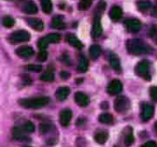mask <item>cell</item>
Listing matches in <instances>:
<instances>
[{"label": "cell", "mask_w": 157, "mask_h": 147, "mask_svg": "<svg viewBox=\"0 0 157 147\" xmlns=\"http://www.w3.org/2000/svg\"><path fill=\"white\" fill-rule=\"evenodd\" d=\"M126 48L127 52L131 55H142V54H147L152 51V48L145 44L143 41L138 39H130L126 42Z\"/></svg>", "instance_id": "obj_1"}, {"label": "cell", "mask_w": 157, "mask_h": 147, "mask_svg": "<svg viewBox=\"0 0 157 147\" xmlns=\"http://www.w3.org/2000/svg\"><path fill=\"white\" fill-rule=\"evenodd\" d=\"M50 99L48 97H38L30 98V99H21L18 103L26 108H40L48 104Z\"/></svg>", "instance_id": "obj_2"}, {"label": "cell", "mask_w": 157, "mask_h": 147, "mask_svg": "<svg viewBox=\"0 0 157 147\" xmlns=\"http://www.w3.org/2000/svg\"><path fill=\"white\" fill-rule=\"evenodd\" d=\"M150 70H151V63L150 61L147 60H142L136 66V73L138 74L139 76H141L142 78L146 81H150L151 80V73H150Z\"/></svg>", "instance_id": "obj_3"}, {"label": "cell", "mask_w": 157, "mask_h": 147, "mask_svg": "<svg viewBox=\"0 0 157 147\" xmlns=\"http://www.w3.org/2000/svg\"><path fill=\"white\" fill-rule=\"evenodd\" d=\"M129 107H130V101L124 96L117 97L114 101V108H115L116 112L125 113L126 111H128Z\"/></svg>", "instance_id": "obj_4"}, {"label": "cell", "mask_w": 157, "mask_h": 147, "mask_svg": "<svg viewBox=\"0 0 157 147\" xmlns=\"http://www.w3.org/2000/svg\"><path fill=\"white\" fill-rule=\"evenodd\" d=\"M29 39H30V35L26 30H17L10 36V42L13 44L29 41Z\"/></svg>", "instance_id": "obj_5"}, {"label": "cell", "mask_w": 157, "mask_h": 147, "mask_svg": "<svg viewBox=\"0 0 157 147\" xmlns=\"http://www.w3.org/2000/svg\"><path fill=\"white\" fill-rule=\"evenodd\" d=\"M100 16L101 13L97 12L96 15L94 18V23H93V27H92V37L94 39H97L101 36L102 33V26H101V22H100Z\"/></svg>", "instance_id": "obj_6"}, {"label": "cell", "mask_w": 157, "mask_h": 147, "mask_svg": "<svg viewBox=\"0 0 157 147\" xmlns=\"http://www.w3.org/2000/svg\"><path fill=\"white\" fill-rule=\"evenodd\" d=\"M154 115V106L148 103H143L141 106V118L143 121H147Z\"/></svg>", "instance_id": "obj_7"}, {"label": "cell", "mask_w": 157, "mask_h": 147, "mask_svg": "<svg viewBox=\"0 0 157 147\" xmlns=\"http://www.w3.org/2000/svg\"><path fill=\"white\" fill-rule=\"evenodd\" d=\"M72 118V111L70 108H63L59 113V123L63 127H68Z\"/></svg>", "instance_id": "obj_8"}, {"label": "cell", "mask_w": 157, "mask_h": 147, "mask_svg": "<svg viewBox=\"0 0 157 147\" xmlns=\"http://www.w3.org/2000/svg\"><path fill=\"white\" fill-rule=\"evenodd\" d=\"M108 92L110 95H118V93L122 92L123 90V84L121 81L118 80H113L112 82L109 83L108 85V88H107Z\"/></svg>", "instance_id": "obj_9"}, {"label": "cell", "mask_w": 157, "mask_h": 147, "mask_svg": "<svg viewBox=\"0 0 157 147\" xmlns=\"http://www.w3.org/2000/svg\"><path fill=\"white\" fill-rule=\"evenodd\" d=\"M125 26H126L128 31L136 33L141 29V22L139 20H137V18H129V20H126V22H125Z\"/></svg>", "instance_id": "obj_10"}, {"label": "cell", "mask_w": 157, "mask_h": 147, "mask_svg": "<svg viewBox=\"0 0 157 147\" xmlns=\"http://www.w3.org/2000/svg\"><path fill=\"white\" fill-rule=\"evenodd\" d=\"M74 100H75L76 103H78L80 106H82V107L87 106L90 102V97H88L87 95H85V93L81 92V91L75 92V95H74Z\"/></svg>", "instance_id": "obj_11"}, {"label": "cell", "mask_w": 157, "mask_h": 147, "mask_svg": "<svg viewBox=\"0 0 157 147\" xmlns=\"http://www.w3.org/2000/svg\"><path fill=\"white\" fill-rule=\"evenodd\" d=\"M123 135H124V143L126 146H131L135 142V138L132 134V128L126 127V129L123 131Z\"/></svg>", "instance_id": "obj_12"}, {"label": "cell", "mask_w": 157, "mask_h": 147, "mask_svg": "<svg viewBox=\"0 0 157 147\" xmlns=\"http://www.w3.org/2000/svg\"><path fill=\"white\" fill-rule=\"evenodd\" d=\"M16 55L22 58H29L33 55V50L30 46H21L15 51Z\"/></svg>", "instance_id": "obj_13"}, {"label": "cell", "mask_w": 157, "mask_h": 147, "mask_svg": "<svg viewBox=\"0 0 157 147\" xmlns=\"http://www.w3.org/2000/svg\"><path fill=\"white\" fill-rule=\"evenodd\" d=\"M66 40H67V42L70 44V45L73 46V47H75V48H78V50L83 48V44H82V42L80 41L75 36L72 35V33H68V35L66 36Z\"/></svg>", "instance_id": "obj_14"}, {"label": "cell", "mask_w": 157, "mask_h": 147, "mask_svg": "<svg viewBox=\"0 0 157 147\" xmlns=\"http://www.w3.org/2000/svg\"><path fill=\"white\" fill-rule=\"evenodd\" d=\"M28 25L31 27L33 29H35L36 31H42L44 29V24L41 20L39 18H28L27 20Z\"/></svg>", "instance_id": "obj_15"}, {"label": "cell", "mask_w": 157, "mask_h": 147, "mask_svg": "<svg viewBox=\"0 0 157 147\" xmlns=\"http://www.w3.org/2000/svg\"><path fill=\"white\" fill-rule=\"evenodd\" d=\"M109 15H110V17H111L112 21H114V22H117V21H120L121 18H122L123 10L121 9L120 7H117V6H114V7H112V9L110 10Z\"/></svg>", "instance_id": "obj_16"}, {"label": "cell", "mask_w": 157, "mask_h": 147, "mask_svg": "<svg viewBox=\"0 0 157 147\" xmlns=\"http://www.w3.org/2000/svg\"><path fill=\"white\" fill-rule=\"evenodd\" d=\"M109 62H110V66L115 70L116 72H120L121 71V62H120V59L118 57L116 56L114 53H111L109 55Z\"/></svg>", "instance_id": "obj_17"}, {"label": "cell", "mask_w": 157, "mask_h": 147, "mask_svg": "<svg viewBox=\"0 0 157 147\" xmlns=\"http://www.w3.org/2000/svg\"><path fill=\"white\" fill-rule=\"evenodd\" d=\"M70 93L69 87H59L56 90V98L58 101H63L67 99V97Z\"/></svg>", "instance_id": "obj_18"}, {"label": "cell", "mask_w": 157, "mask_h": 147, "mask_svg": "<svg viewBox=\"0 0 157 147\" xmlns=\"http://www.w3.org/2000/svg\"><path fill=\"white\" fill-rule=\"evenodd\" d=\"M137 7L141 13H146L152 8V3L148 0H139L137 2Z\"/></svg>", "instance_id": "obj_19"}, {"label": "cell", "mask_w": 157, "mask_h": 147, "mask_svg": "<svg viewBox=\"0 0 157 147\" xmlns=\"http://www.w3.org/2000/svg\"><path fill=\"white\" fill-rule=\"evenodd\" d=\"M52 26L56 29H65L66 24H65V21H63V16L61 15L54 16V18L52 21Z\"/></svg>", "instance_id": "obj_20"}, {"label": "cell", "mask_w": 157, "mask_h": 147, "mask_svg": "<svg viewBox=\"0 0 157 147\" xmlns=\"http://www.w3.org/2000/svg\"><path fill=\"white\" fill-rule=\"evenodd\" d=\"M23 11L27 14H36L38 12V8L33 1H28L24 5L23 7Z\"/></svg>", "instance_id": "obj_21"}, {"label": "cell", "mask_w": 157, "mask_h": 147, "mask_svg": "<svg viewBox=\"0 0 157 147\" xmlns=\"http://www.w3.org/2000/svg\"><path fill=\"white\" fill-rule=\"evenodd\" d=\"M94 138L98 144H105V143L108 141V138H109V134H108V132H105V131H99L95 134Z\"/></svg>", "instance_id": "obj_22"}, {"label": "cell", "mask_w": 157, "mask_h": 147, "mask_svg": "<svg viewBox=\"0 0 157 147\" xmlns=\"http://www.w3.org/2000/svg\"><path fill=\"white\" fill-rule=\"evenodd\" d=\"M88 69V60L86 59V57L81 56L80 57V60H78V72H86Z\"/></svg>", "instance_id": "obj_23"}, {"label": "cell", "mask_w": 157, "mask_h": 147, "mask_svg": "<svg viewBox=\"0 0 157 147\" xmlns=\"http://www.w3.org/2000/svg\"><path fill=\"white\" fill-rule=\"evenodd\" d=\"M40 80L43 81V82H53L54 81V72H53V70L48 69L45 72H43V74L40 76Z\"/></svg>", "instance_id": "obj_24"}, {"label": "cell", "mask_w": 157, "mask_h": 147, "mask_svg": "<svg viewBox=\"0 0 157 147\" xmlns=\"http://www.w3.org/2000/svg\"><path fill=\"white\" fill-rule=\"evenodd\" d=\"M99 123H107V125H110V123H113V116L109 113H103L99 116Z\"/></svg>", "instance_id": "obj_25"}, {"label": "cell", "mask_w": 157, "mask_h": 147, "mask_svg": "<svg viewBox=\"0 0 157 147\" xmlns=\"http://www.w3.org/2000/svg\"><path fill=\"white\" fill-rule=\"evenodd\" d=\"M101 54V48L99 45H92L90 48V55L92 59H97Z\"/></svg>", "instance_id": "obj_26"}, {"label": "cell", "mask_w": 157, "mask_h": 147, "mask_svg": "<svg viewBox=\"0 0 157 147\" xmlns=\"http://www.w3.org/2000/svg\"><path fill=\"white\" fill-rule=\"evenodd\" d=\"M41 6H42V10H43L44 13L50 14L51 12H52L53 5L51 0H41Z\"/></svg>", "instance_id": "obj_27"}, {"label": "cell", "mask_w": 157, "mask_h": 147, "mask_svg": "<svg viewBox=\"0 0 157 147\" xmlns=\"http://www.w3.org/2000/svg\"><path fill=\"white\" fill-rule=\"evenodd\" d=\"M53 128H54V126L51 125V123H41V125H40V133L45 134V133H48V132L52 131Z\"/></svg>", "instance_id": "obj_28"}, {"label": "cell", "mask_w": 157, "mask_h": 147, "mask_svg": "<svg viewBox=\"0 0 157 147\" xmlns=\"http://www.w3.org/2000/svg\"><path fill=\"white\" fill-rule=\"evenodd\" d=\"M45 38L48 41V43H58L60 41V35H58V33H51V35L46 36Z\"/></svg>", "instance_id": "obj_29"}, {"label": "cell", "mask_w": 157, "mask_h": 147, "mask_svg": "<svg viewBox=\"0 0 157 147\" xmlns=\"http://www.w3.org/2000/svg\"><path fill=\"white\" fill-rule=\"evenodd\" d=\"M93 1H94V0H81L80 3H78V8H80L81 10H83V11H85V10L90 9Z\"/></svg>", "instance_id": "obj_30"}, {"label": "cell", "mask_w": 157, "mask_h": 147, "mask_svg": "<svg viewBox=\"0 0 157 147\" xmlns=\"http://www.w3.org/2000/svg\"><path fill=\"white\" fill-rule=\"evenodd\" d=\"M2 25L5 27H7V28H11L12 26L14 25V20L13 17H11V16H5V17L2 18Z\"/></svg>", "instance_id": "obj_31"}, {"label": "cell", "mask_w": 157, "mask_h": 147, "mask_svg": "<svg viewBox=\"0 0 157 147\" xmlns=\"http://www.w3.org/2000/svg\"><path fill=\"white\" fill-rule=\"evenodd\" d=\"M48 41L46 40V38L44 37V38H42V39H40L39 41H38V47L40 48L41 51H45L46 50V47L48 46Z\"/></svg>", "instance_id": "obj_32"}, {"label": "cell", "mask_w": 157, "mask_h": 147, "mask_svg": "<svg viewBox=\"0 0 157 147\" xmlns=\"http://www.w3.org/2000/svg\"><path fill=\"white\" fill-rule=\"evenodd\" d=\"M150 37H151V39L153 40V42L157 45V25H155V26H153L152 28H151Z\"/></svg>", "instance_id": "obj_33"}, {"label": "cell", "mask_w": 157, "mask_h": 147, "mask_svg": "<svg viewBox=\"0 0 157 147\" xmlns=\"http://www.w3.org/2000/svg\"><path fill=\"white\" fill-rule=\"evenodd\" d=\"M13 136L15 138H17V140H22V138H23V132H22V129L21 128H14L13 129Z\"/></svg>", "instance_id": "obj_34"}, {"label": "cell", "mask_w": 157, "mask_h": 147, "mask_svg": "<svg viewBox=\"0 0 157 147\" xmlns=\"http://www.w3.org/2000/svg\"><path fill=\"white\" fill-rule=\"evenodd\" d=\"M27 70L33 72H41L42 71V66L40 65H29L27 66Z\"/></svg>", "instance_id": "obj_35"}, {"label": "cell", "mask_w": 157, "mask_h": 147, "mask_svg": "<svg viewBox=\"0 0 157 147\" xmlns=\"http://www.w3.org/2000/svg\"><path fill=\"white\" fill-rule=\"evenodd\" d=\"M24 130L27 132H33L35 131V125L31 121H26V123L24 125Z\"/></svg>", "instance_id": "obj_36"}, {"label": "cell", "mask_w": 157, "mask_h": 147, "mask_svg": "<svg viewBox=\"0 0 157 147\" xmlns=\"http://www.w3.org/2000/svg\"><path fill=\"white\" fill-rule=\"evenodd\" d=\"M150 96L154 101H157V86H153L150 89Z\"/></svg>", "instance_id": "obj_37"}, {"label": "cell", "mask_w": 157, "mask_h": 147, "mask_svg": "<svg viewBox=\"0 0 157 147\" xmlns=\"http://www.w3.org/2000/svg\"><path fill=\"white\" fill-rule=\"evenodd\" d=\"M46 58H48V53L45 51H41V52L38 54V59L40 61H45Z\"/></svg>", "instance_id": "obj_38"}, {"label": "cell", "mask_w": 157, "mask_h": 147, "mask_svg": "<svg viewBox=\"0 0 157 147\" xmlns=\"http://www.w3.org/2000/svg\"><path fill=\"white\" fill-rule=\"evenodd\" d=\"M141 147H157V143L154 142V141H150V142L144 143Z\"/></svg>", "instance_id": "obj_39"}, {"label": "cell", "mask_w": 157, "mask_h": 147, "mask_svg": "<svg viewBox=\"0 0 157 147\" xmlns=\"http://www.w3.org/2000/svg\"><path fill=\"white\" fill-rule=\"evenodd\" d=\"M60 76H61V78H63V80H67V78L70 77V73H69V72L63 71L60 73Z\"/></svg>", "instance_id": "obj_40"}, {"label": "cell", "mask_w": 157, "mask_h": 147, "mask_svg": "<svg viewBox=\"0 0 157 147\" xmlns=\"http://www.w3.org/2000/svg\"><path fill=\"white\" fill-rule=\"evenodd\" d=\"M23 80H24V82L26 83V85H28L31 83V81H30V78H29L28 75H23Z\"/></svg>", "instance_id": "obj_41"}, {"label": "cell", "mask_w": 157, "mask_h": 147, "mask_svg": "<svg viewBox=\"0 0 157 147\" xmlns=\"http://www.w3.org/2000/svg\"><path fill=\"white\" fill-rule=\"evenodd\" d=\"M63 61H65L66 65H70V59H69V57H68L66 54L63 55Z\"/></svg>", "instance_id": "obj_42"}, {"label": "cell", "mask_w": 157, "mask_h": 147, "mask_svg": "<svg viewBox=\"0 0 157 147\" xmlns=\"http://www.w3.org/2000/svg\"><path fill=\"white\" fill-rule=\"evenodd\" d=\"M153 15L156 16V17H157V0H156V5H155L154 10H153Z\"/></svg>", "instance_id": "obj_43"}, {"label": "cell", "mask_w": 157, "mask_h": 147, "mask_svg": "<svg viewBox=\"0 0 157 147\" xmlns=\"http://www.w3.org/2000/svg\"><path fill=\"white\" fill-rule=\"evenodd\" d=\"M101 107H102V108H108V103H107V102H103V103L101 104Z\"/></svg>", "instance_id": "obj_44"}, {"label": "cell", "mask_w": 157, "mask_h": 147, "mask_svg": "<svg viewBox=\"0 0 157 147\" xmlns=\"http://www.w3.org/2000/svg\"><path fill=\"white\" fill-rule=\"evenodd\" d=\"M82 123H83V118H80V120H78V121H76V125H78V126H80Z\"/></svg>", "instance_id": "obj_45"}, {"label": "cell", "mask_w": 157, "mask_h": 147, "mask_svg": "<svg viewBox=\"0 0 157 147\" xmlns=\"http://www.w3.org/2000/svg\"><path fill=\"white\" fill-rule=\"evenodd\" d=\"M154 128H155V130H156V131H157V123L154 125Z\"/></svg>", "instance_id": "obj_46"}, {"label": "cell", "mask_w": 157, "mask_h": 147, "mask_svg": "<svg viewBox=\"0 0 157 147\" xmlns=\"http://www.w3.org/2000/svg\"><path fill=\"white\" fill-rule=\"evenodd\" d=\"M24 147H30V146H24Z\"/></svg>", "instance_id": "obj_47"}]
</instances>
